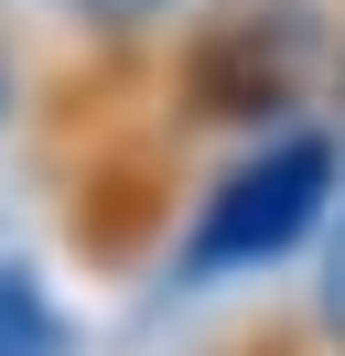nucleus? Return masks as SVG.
I'll use <instances>...</instances> for the list:
<instances>
[{
	"instance_id": "nucleus-3",
	"label": "nucleus",
	"mask_w": 345,
	"mask_h": 356,
	"mask_svg": "<svg viewBox=\"0 0 345 356\" xmlns=\"http://www.w3.org/2000/svg\"><path fill=\"white\" fill-rule=\"evenodd\" d=\"M302 334H313L323 356H345V205H335V227L313 238V281H302Z\"/></svg>"
},
{
	"instance_id": "nucleus-6",
	"label": "nucleus",
	"mask_w": 345,
	"mask_h": 356,
	"mask_svg": "<svg viewBox=\"0 0 345 356\" xmlns=\"http://www.w3.org/2000/svg\"><path fill=\"white\" fill-rule=\"evenodd\" d=\"M11 108H22V65H11V44H0V130H11Z\"/></svg>"
},
{
	"instance_id": "nucleus-1",
	"label": "nucleus",
	"mask_w": 345,
	"mask_h": 356,
	"mask_svg": "<svg viewBox=\"0 0 345 356\" xmlns=\"http://www.w3.org/2000/svg\"><path fill=\"white\" fill-rule=\"evenodd\" d=\"M335 205H345V130L335 119L259 130L184 195V227L162 238V281L172 291H227V281H259L280 259H313Z\"/></svg>"
},
{
	"instance_id": "nucleus-7",
	"label": "nucleus",
	"mask_w": 345,
	"mask_h": 356,
	"mask_svg": "<svg viewBox=\"0 0 345 356\" xmlns=\"http://www.w3.org/2000/svg\"><path fill=\"white\" fill-rule=\"evenodd\" d=\"M0 356H22V346H0Z\"/></svg>"
},
{
	"instance_id": "nucleus-5",
	"label": "nucleus",
	"mask_w": 345,
	"mask_h": 356,
	"mask_svg": "<svg viewBox=\"0 0 345 356\" xmlns=\"http://www.w3.org/2000/svg\"><path fill=\"white\" fill-rule=\"evenodd\" d=\"M323 119L345 130V22H335V76H323Z\"/></svg>"
},
{
	"instance_id": "nucleus-4",
	"label": "nucleus",
	"mask_w": 345,
	"mask_h": 356,
	"mask_svg": "<svg viewBox=\"0 0 345 356\" xmlns=\"http://www.w3.org/2000/svg\"><path fill=\"white\" fill-rule=\"evenodd\" d=\"M76 11V33H97V44H151V33H172L194 11V0H65Z\"/></svg>"
},
{
	"instance_id": "nucleus-2",
	"label": "nucleus",
	"mask_w": 345,
	"mask_h": 356,
	"mask_svg": "<svg viewBox=\"0 0 345 356\" xmlns=\"http://www.w3.org/2000/svg\"><path fill=\"white\" fill-rule=\"evenodd\" d=\"M323 76H335V22L313 0H205L162 44V119L172 140H259L313 119Z\"/></svg>"
}]
</instances>
